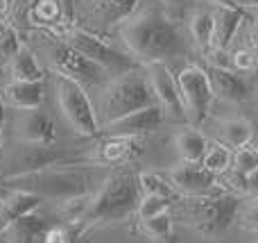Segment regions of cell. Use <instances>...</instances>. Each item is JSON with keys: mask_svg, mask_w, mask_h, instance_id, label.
Segmentation results:
<instances>
[{"mask_svg": "<svg viewBox=\"0 0 258 243\" xmlns=\"http://www.w3.org/2000/svg\"><path fill=\"white\" fill-rule=\"evenodd\" d=\"M120 39L129 57L141 66L165 64L188 55L186 34L172 16L159 7H143L120 25Z\"/></svg>", "mask_w": 258, "mask_h": 243, "instance_id": "obj_1", "label": "cell"}, {"mask_svg": "<svg viewBox=\"0 0 258 243\" xmlns=\"http://www.w3.org/2000/svg\"><path fill=\"white\" fill-rule=\"evenodd\" d=\"M141 198L143 196L136 177L129 173H113L91 196L89 209H86V216L80 223V227L91 230V227H104L127 221L132 214H136Z\"/></svg>", "mask_w": 258, "mask_h": 243, "instance_id": "obj_2", "label": "cell"}, {"mask_svg": "<svg viewBox=\"0 0 258 243\" xmlns=\"http://www.w3.org/2000/svg\"><path fill=\"white\" fill-rule=\"evenodd\" d=\"M156 105L154 91L150 86L145 68H134L125 75L111 77L107 86L100 93L98 103V121L100 125H109V123L118 121L122 116L138 112Z\"/></svg>", "mask_w": 258, "mask_h": 243, "instance_id": "obj_3", "label": "cell"}, {"mask_svg": "<svg viewBox=\"0 0 258 243\" xmlns=\"http://www.w3.org/2000/svg\"><path fill=\"white\" fill-rule=\"evenodd\" d=\"M240 209L242 198L229 191L220 196H206V198H188L181 207V221L202 239L220 241L238 221Z\"/></svg>", "mask_w": 258, "mask_h": 243, "instance_id": "obj_4", "label": "cell"}, {"mask_svg": "<svg viewBox=\"0 0 258 243\" xmlns=\"http://www.w3.org/2000/svg\"><path fill=\"white\" fill-rule=\"evenodd\" d=\"M3 189L25 191V193H34L43 200L63 203V200L80 198V196L89 193V180L80 171L50 166L41 168V171L21 173V175H9L3 182Z\"/></svg>", "mask_w": 258, "mask_h": 243, "instance_id": "obj_5", "label": "cell"}, {"mask_svg": "<svg viewBox=\"0 0 258 243\" xmlns=\"http://www.w3.org/2000/svg\"><path fill=\"white\" fill-rule=\"evenodd\" d=\"M54 93H57V105L63 118L77 134L86 136V139L100 136L102 125L98 121V109L93 107L89 93H86V86L57 73L54 75Z\"/></svg>", "mask_w": 258, "mask_h": 243, "instance_id": "obj_6", "label": "cell"}, {"mask_svg": "<svg viewBox=\"0 0 258 243\" xmlns=\"http://www.w3.org/2000/svg\"><path fill=\"white\" fill-rule=\"evenodd\" d=\"M63 41L71 43L73 48L84 55L86 59H91L95 66H100L109 77H118V75H125V73L134 71V68H141V64L134 57L120 53L118 48L109 45L107 41H102L100 36L82 30V27H73L71 32H66Z\"/></svg>", "mask_w": 258, "mask_h": 243, "instance_id": "obj_7", "label": "cell"}, {"mask_svg": "<svg viewBox=\"0 0 258 243\" xmlns=\"http://www.w3.org/2000/svg\"><path fill=\"white\" fill-rule=\"evenodd\" d=\"M177 86L181 93L183 109L188 114V121L192 125H200L209 118L211 105H213V86H211L209 73L200 64H188L179 71L177 75Z\"/></svg>", "mask_w": 258, "mask_h": 243, "instance_id": "obj_8", "label": "cell"}, {"mask_svg": "<svg viewBox=\"0 0 258 243\" xmlns=\"http://www.w3.org/2000/svg\"><path fill=\"white\" fill-rule=\"evenodd\" d=\"M50 62L52 66L57 68L59 75H66L71 80L80 82L82 86H89V84H102L107 80V73L102 71L100 66H95L91 59H86L82 53H77L71 43L66 41H54L50 45Z\"/></svg>", "mask_w": 258, "mask_h": 243, "instance_id": "obj_9", "label": "cell"}, {"mask_svg": "<svg viewBox=\"0 0 258 243\" xmlns=\"http://www.w3.org/2000/svg\"><path fill=\"white\" fill-rule=\"evenodd\" d=\"M168 184L174 193H181L186 198H206V196H220L227 189H222L218 175L209 173L202 164H179L165 173Z\"/></svg>", "mask_w": 258, "mask_h": 243, "instance_id": "obj_10", "label": "cell"}, {"mask_svg": "<svg viewBox=\"0 0 258 243\" xmlns=\"http://www.w3.org/2000/svg\"><path fill=\"white\" fill-rule=\"evenodd\" d=\"M145 73L152 91H154L156 105L165 112V118H170L174 123H188V114L181 103L177 77L170 73L168 64H150V66H145Z\"/></svg>", "mask_w": 258, "mask_h": 243, "instance_id": "obj_11", "label": "cell"}, {"mask_svg": "<svg viewBox=\"0 0 258 243\" xmlns=\"http://www.w3.org/2000/svg\"><path fill=\"white\" fill-rule=\"evenodd\" d=\"M163 121H165V112L159 105H152V107L138 109V112L129 114V116H122L118 121L104 125L100 134L113 136V139H141V136L156 132L163 125Z\"/></svg>", "mask_w": 258, "mask_h": 243, "instance_id": "obj_12", "label": "cell"}, {"mask_svg": "<svg viewBox=\"0 0 258 243\" xmlns=\"http://www.w3.org/2000/svg\"><path fill=\"white\" fill-rule=\"evenodd\" d=\"M14 130H16L18 141L27 145H54V141H57V130H54L52 118L41 109L21 112L14 123Z\"/></svg>", "mask_w": 258, "mask_h": 243, "instance_id": "obj_13", "label": "cell"}, {"mask_svg": "<svg viewBox=\"0 0 258 243\" xmlns=\"http://www.w3.org/2000/svg\"><path fill=\"white\" fill-rule=\"evenodd\" d=\"M3 98L7 107H14L18 112H30V109H41L45 100V86L43 82H7L3 86Z\"/></svg>", "mask_w": 258, "mask_h": 243, "instance_id": "obj_14", "label": "cell"}, {"mask_svg": "<svg viewBox=\"0 0 258 243\" xmlns=\"http://www.w3.org/2000/svg\"><path fill=\"white\" fill-rule=\"evenodd\" d=\"M206 73H209L211 86H213V93L218 98L227 100V103L240 105L247 100L249 95V84L247 80L236 71H222V68H209L206 66Z\"/></svg>", "mask_w": 258, "mask_h": 243, "instance_id": "obj_15", "label": "cell"}, {"mask_svg": "<svg viewBox=\"0 0 258 243\" xmlns=\"http://www.w3.org/2000/svg\"><path fill=\"white\" fill-rule=\"evenodd\" d=\"M138 153H141L138 139H113V136H107V141L93 150L89 162L98 164V166H118V164H125L129 159H134Z\"/></svg>", "mask_w": 258, "mask_h": 243, "instance_id": "obj_16", "label": "cell"}, {"mask_svg": "<svg viewBox=\"0 0 258 243\" xmlns=\"http://www.w3.org/2000/svg\"><path fill=\"white\" fill-rule=\"evenodd\" d=\"M174 148L183 164H202L209 148V139L195 125H186L174 134Z\"/></svg>", "mask_w": 258, "mask_h": 243, "instance_id": "obj_17", "label": "cell"}, {"mask_svg": "<svg viewBox=\"0 0 258 243\" xmlns=\"http://www.w3.org/2000/svg\"><path fill=\"white\" fill-rule=\"evenodd\" d=\"M215 18V34H213V45L215 48L227 50L231 41L236 39V32L240 23L247 18V9H227V7H215L213 12Z\"/></svg>", "mask_w": 258, "mask_h": 243, "instance_id": "obj_18", "label": "cell"}, {"mask_svg": "<svg viewBox=\"0 0 258 243\" xmlns=\"http://www.w3.org/2000/svg\"><path fill=\"white\" fill-rule=\"evenodd\" d=\"M43 205V198L34 193H25V191H9L7 196L3 198V230L7 225H12L14 221L23 216H30L34 214L36 209Z\"/></svg>", "mask_w": 258, "mask_h": 243, "instance_id": "obj_19", "label": "cell"}, {"mask_svg": "<svg viewBox=\"0 0 258 243\" xmlns=\"http://www.w3.org/2000/svg\"><path fill=\"white\" fill-rule=\"evenodd\" d=\"M138 5L141 0H95L91 14L100 18L102 25H116V23L122 25L138 12Z\"/></svg>", "mask_w": 258, "mask_h": 243, "instance_id": "obj_20", "label": "cell"}, {"mask_svg": "<svg viewBox=\"0 0 258 243\" xmlns=\"http://www.w3.org/2000/svg\"><path fill=\"white\" fill-rule=\"evenodd\" d=\"M9 73L16 82H43L45 71L39 64L36 55L27 45H21L12 59H9Z\"/></svg>", "mask_w": 258, "mask_h": 243, "instance_id": "obj_21", "label": "cell"}, {"mask_svg": "<svg viewBox=\"0 0 258 243\" xmlns=\"http://www.w3.org/2000/svg\"><path fill=\"white\" fill-rule=\"evenodd\" d=\"M218 134L229 150H240L245 145H249L251 139H254V125L247 118H240V116L222 118L218 123Z\"/></svg>", "mask_w": 258, "mask_h": 243, "instance_id": "obj_22", "label": "cell"}, {"mask_svg": "<svg viewBox=\"0 0 258 243\" xmlns=\"http://www.w3.org/2000/svg\"><path fill=\"white\" fill-rule=\"evenodd\" d=\"M188 32H190V39L197 45V50L202 55H206L213 48V34H215L213 12H206V9L192 12L190 18H188Z\"/></svg>", "mask_w": 258, "mask_h": 243, "instance_id": "obj_23", "label": "cell"}, {"mask_svg": "<svg viewBox=\"0 0 258 243\" xmlns=\"http://www.w3.org/2000/svg\"><path fill=\"white\" fill-rule=\"evenodd\" d=\"M45 221L39 218L36 214H30V216H23L18 221H14L12 225H7L3 230V234L7 236L9 241H18V243H36V239H43L45 234Z\"/></svg>", "mask_w": 258, "mask_h": 243, "instance_id": "obj_24", "label": "cell"}, {"mask_svg": "<svg viewBox=\"0 0 258 243\" xmlns=\"http://www.w3.org/2000/svg\"><path fill=\"white\" fill-rule=\"evenodd\" d=\"M138 227H141V234L150 243H177L174 221L170 216V212L154 218H147V221H138Z\"/></svg>", "mask_w": 258, "mask_h": 243, "instance_id": "obj_25", "label": "cell"}, {"mask_svg": "<svg viewBox=\"0 0 258 243\" xmlns=\"http://www.w3.org/2000/svg\"><path fill=\"white\" fill-rule=\"evenodd\" d=\"M231 162H233V155L227 145L218 143V141H209L206 155H204V159H202V166H204L206 171L222 177L227 171H231Z\"/></svg>", "mask_w": 258, "mask_h": 243, "instance_id": "obj_26", "label": "cell"}, {"mask_svg": "<svg viewBox=\"0 0 258 243\" xmlns=\"http://www.w3.org/2000/svg\"><path fill=\"white\" fill-rule=\"evenodd\" d=\"M170 207H172V198H165V196H143L141 203H138L136 216L138 221H147V218L168 214Z\"/></svg>", "mask_w": 258, "mask_h": 243, "instance_id": "obj_27", "label": "cell"}, {"mask_svg": "<svg viewBox=\"0 0 258 243\" xmlns=\"http://www.w3.org/2000/svg\"><path fill=\"white\" fill-rule=\"evenodd\" d=\"M138 189H141V196H165V198H174V191L170 184H165L163 177L156 175V173H141L136 177Z\"/></svg>", "mask_w": 258, "mask_h": 243, "instance_id": "obj_28", "label": "cell"}, {"mask_svg": "<svg viewBox=\"0 0 258 243\" xmlns=\"http://www.w3.org/2000/svg\"><path fill=\"white\" fill-rule=\"evenodd\" d=\"M233 171L240 173V175H249V173H254L258 168V148L256 145H245V148L236 150L233 153Z\"/></svg>", "mask_w": 258, "mask_h": 243, "instance_id": "obj_29", "label": "cell"}, {"mask_svg": "<svg viewBox=\"0 0 258 243\" xmlns=\"http://www.w3.org/2000/svg\"><path fill=\"white\" fill-rule=\"evenodd\" d=\"M18 48H21L18 34L12 30V27L5 25L3 30H0V62H9V59L16 55Z\"/></svg>", "mask_w": 258, "mask_h": 243, "instance_id": "obj_30", "label": "cell"}, {"mask_svg": "<svg viewBox=\"0 0 258 243\" xmlns=\"http://www.w3.org/2000/svg\"><path fill=\"white\" fill-rule=\"evenodd\" d=\"M231 64H233V71L240 73V75L242 73H251L258 64V55H256L254 48L251 50L242 48V50H238V53L231 55Z\"/></svg>", "mask_w": 258, "mask_h": 243, "instance_id": "obj_31", "label": "cell"}, {"mask_svg": "<svg viewBox=\"0 0 258 243\" xmlns=\"http://www.w3.org/2000/svg\"><path fill=\"white\" fill-rule=\"evenodd\" d=\"M238 223H240L242 230L247 232H258V200H251L249 205L240 209L238 214Z\"/></svg>", "mask_w": 258, "mask_h": 243, "instance_id": "obj_32", "label": "cell"}, {"mask_svg": "<svg viewBox=\"0 0 258 243\" xmlns=\"http://www.w3.org/2000/svg\"><path fill=\"white\" fill-rule=\"evenodd\" d=\"M41 241L43 243H71V234H68L66 227L57 225V227H48Z\"/></svg>", "mask_w": 258, "mask_h": 243, "instance_id": "obj_33", "label": "cell"}, {"mask_svg": "<svg viewBox=\"0 0 258 243\" xmlns=\"http://www.w3.org/2000/svg\"><path fill=\"white\" fill-rule=\"evenodd\" d=\"M245 196L249 200H258V168L254 173H249L245 180Z\"/></svg>", "mask_w": 258, "mask_h": 243, "instance_id": "obj_34", "label": "cell"}, {"mask_svg": "<svg viewBox=\"0 0 258 243\" xmlns=\"http://www.w3.org/2000/svg\"><path fill=\"white\" fill-rule=\"evenodd\" d=\"M59 7H61L63 21H66V23H73V21H75V12H77L75 0H59Z\"/></svg>", "mask_w": 258, "mask_h": 243, "instance_id": "obj_35", "label": "cell"}, {"mask_svg": "<svg viewBox=\"0 0 258 243\" xmlns=\"http://www.w3.org/2000/svg\"><path fill=\"white\" fill-rule=\"evenodd\" d=\"M209 3H213L215 7H227V9H245L238 0H209Z\"/></svg>", "mask_w": 258, "mask_h": 243, "instance_id": "obj_36", "label": "cell"}, {"mask_svg": "<svg viewBox=\"0 0 258 243\" xmlns=\"http://www.w3.org/2000/svg\"><path fill=\"white\" fill-rule=\"evenodd\" d=\"M161 3L168 5V7H174V9H183V7H188L192 0H161Z\"/></svg>", "mask_w": 258, "mask_h": 243, "instance_id": "obj_37", "label": "cell"}, {"mask_svg": "<svg viewBox=\"0 0 258 243\" xmlns=\"http://www.w3.org/2000/svg\"><path fill=\"white\" fill-rule=\"evenodd\" d=\"M249 39H251V43H254V50H256V55H258V16L254 18V25H251Z\"/></svg>", "mask_w": 258, "mask_h": 243, "instance_id": "obj_38", "label": "cell"}, {"mask_svg": "<svg viewBox=\"0 0 258 243\" xmlns=\"http://www.w3.org/2000/svg\"><path fill=\"white\" fill-rule=\"evenodd\" d=\"M5 112H7V105H5L3 91H0V130H3V125H5Z\"/></svg>", "mask_w": 258, "mask_h": 243, "instance_id": "obj_39", "label": "cell"}, {"mask_svg": "<svg viewBox=\"0 0 258 243\" xmlns=\"http://www.w3.org/2000/svg\"><path fill=\"white\" fill-rule=\"evenodd\" d=\"M0 230H3V214H0Z\"/></svg>", "mask_w": 258, "mask_h": 243, "instance_id": "obj_40", "label": "cell"}, {"mask_svg": "<svg viewBox=\"0 0 258 243\" xmlns=\"http://www.w3.org/2000/svg\"><path fill=\"white\" fill-rule=\"evenodd\" d=\"M80 3H84V0H75V5H77V7H80Z\"/></svg>", "mask_w": 258, "mask_h": 243, "instance_id": "obj_41", "label": "cell"}, {"mask_svg": "<svg viewBox=\"0 0 258 243\" xmlns=\"http://www.w3.org/2000/svg\"><path fill=\"white\" fill-rule=\"evenodd\" d=\"M254 243H258V239H256V241H254Z\"/></svg>", "mask_w": 258, "mask_h": 243, "instance_id": "obj_42", "label": "cell"}, {"mask_svg": "<svg viewBox=\"0 0 258 243\" xmlns=\"http://www.w3.org/2000/svg\"><path fill=\"white\" fill-rule=\"evenodd\" d=\"M25 243H30V241H25Z\"/></svg>", "mask_w": 258, "mask_h": 243, "instance_id": "obj_43", "label": "cell"}]
</instances>
